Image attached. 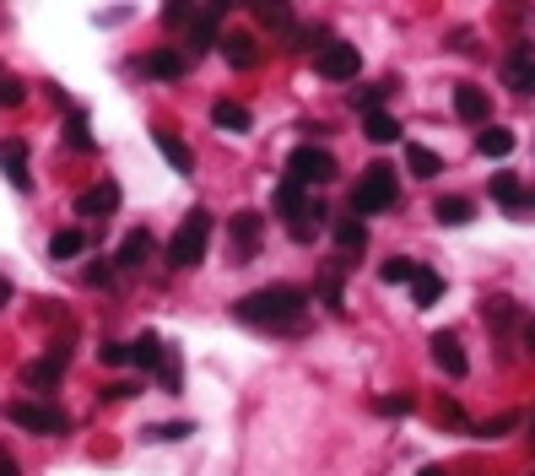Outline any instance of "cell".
<instances>
[{"label": "cell", "instance_id": "27", "mask_svg": "<svg viewBox=\"0 0 535 476\" xmlns=\"http://www.w3.org/2000/svg\"><path fill=\"white\" fill-rule=\"evenodd\" d=\"M525 184H519L514 174H492V201H498V206H508V211H519V206H525Z\"/></svg>", "mask_w": 535, "mask_h": 476}, {"label": "cell", "instance_id": "39", "mask_svg": "<svg viewBox=\"0 0 535 476\" xmlns=\"http://www.w3.org/2000/svg\"><path fill=\"white\" fill-rule=\"evenodd\" d=\"M514 428H519V417H492V422H481L476 433L481 439H503V433H514Z\"/></svg>", "mask_w": 535, "mask_h": 476}, {"label": "cell", "instance_id": "28", "mask_svg": "<svg viewBox=\"0 0 535 476\" xmlns=\"http://www.w3.org/2000/svg\"><path fill=\"white\" fill-rule=\"evenodd\" d=\"M363 244H368L363 217H341V222H336V249H341V255H357Z\"/></svg>", "mask_w": 535, "mask_h": 476}, {"label": "cell", "instance_id": "7", "mask_svg": "<svg viewBox=\"0 0 535 476\" xmlns=\"http://www.w3.org/2000/svg\"><path fill=\"white\" fill-rule=\"evenodd\" d=\"M6 417L17 422V428H28V433H65V412L49 406V401H11Z\"/></svg>", "mask_w": 535, "mask_h": 476}, {"label": "cell", "instance_id": "22", "mask_svg": "<svg viewBox=\"0 0 535 476\" xmlns=\"http://www.w3.org/2000/svg\"><path fill=\"white\" fill-rule=\"evenodd\" d=\"M406 168L417 179H433V174H444V157H438L433 147H422V141H406Z\"/></svg>", "mask_w": 535, "mask_h": 476}, {"label": "cell", "instance_id": "17", "mask_svg": "<svg viewBox=\"0 0 535 476\" xmlns=\"http://www.w3.org/2000/svg\"><path fill=\"white\" fill-rule=\"evenodd\" d=\"M222 55H227L233 71H254V65H260V44H254L249 33H227L222 38Z\"/></svg>", "mask_w": 535, "mask_h": 476}, {"label": "cell", "instance_id": "37", "mask_svg": "<svg viewBox=\"0 0 535 476\" xmlns=\"http://www.w3.org/2000/svg\"><path fill=\"white\" fill-rule=\"evenodd\" d=\"M22 98H28V92H22L17 76H0V109H17Z\"/></svg>", "mask_w": 535, "mask_h": 476}, {"label": "cell", "instance_id": "9", "mask_svg": "<svg viewBox=\"0 0 535 476\" xmlns=\"http://www.w3.org/2000/svg\"><path fill=\"white\" fill-rule=\"evenodd\" d=\"M227 244H233V266H249V255L260 249V211H238L227 222Z\"/></svg>", "mask_w": 535, "mask_h": 476}, {"label": "cell", "instance_id": "25", "mask_svg": "<svg viewBox=\"0 0 535 476\" xmlns=\"http://www.w3.org/2000/svg\"><path fill=\"white\" fill-rule=\"evenodd\" d=\"M363 136L373 141V147H390V141H400V125H395V114H363Z\"/></svg>", "mask_w": 535, "mask_h": 476}, {"label": "cell", "instance_id": "21", "mask_svg": "<svg viewBox=\"0 0 535 476\" xmlns=\"http://www.w3.org/2000/svg\"><path fill=\"white\" fill-rule=\"evenodd\" d=\"M163 336H157V330H141L136 341H130V363L136 368H163Z\"/></svg>", "mask_w": 535, "mask_h": 476}, {"label": "cell", "instance_id": "20", "mask_svg": "<svg viewBox=\"0 0 535 476\" xmlns=\"http://www.w3.org/2000/svg\"><path fill=\"white\" fill-rule=\"evenodd\" d=\"M211 125H222V130H233V136H244V130L254 125L244 103H233V98H217L211 103Z\"/></svg>", "mask_w": 535, "mask_h": 476}, {"label": "cell", "instance_id": "34", "mask_svg": "<svg viewBox=\"0 0 535 476\" xmlns=\"http://www.w3.org/2000/svg\"><path fill=\"white\" fill-rule=\"evenodd\" d=\"M157 379H163V390H179V379H184V368H179V352H163V368H157Z\"/></svg>", "mask_w": 535, "mask_h": 476}, {"label": "cell", "instance_id": "8", "mask_svg": "<svg viewBox=\"0 0 535 476\" xmlns=\"http://www.w3.org/2000/svg\"><path fill=\"white\" fill-rule=\"evenodd\" d=\"M503 87L525 92V98H535V44H514L503 55Z\"/></svg>", "mask_w": 535, "mask_h": 476}, {"label": "cell", "instance_id": "44", "mask_svg": "<svg viewBox=\"0 0 535 476\" xmlns=\"http://www.w3.org/2000/svg\"><path fill=\"white\" fill-rule=\"evenodd\" d=\"M525 347L535 352V314H530V325H525Z\"/></svg>", "mask_w": 535, "mask_h": 476}, {"label": "cell", "instance_id": "12", "mask_svg": "<svg viewBox=\"0 0 535 476\" xmlns=\"http://www.w3.org/2000/svg\"><path fill=\"white\" fill-rule=\"evenodd\" d=\"M119 211V184L114 179H98L92 190L76 195V217H114Z\"/></svg>", "mask_w": 535, "mask_h": 476}, {"label": "cell", "instance_id": "13", "mask_svg": "<svg viewBox=\"0 0 535 476\" xmlns=\"http://www.w3.org/2000/svg\"><path fill=\"white\" fill-rule=\"evenodd\" d=\"M454 114H460L465 125H481V130H487L492 98H487V92H481V87H471V82H465V87H454Z\"/></svg>", "mask_w": 535, "mask_h": 476}, {"label": "cell", "instance_id": "4", "mask_svg": "<svg viewBox=\"0 0 535 476\" xmlns=\"http://www.w3.org/2000/svg\"><path fill=\"white\" fill-rule=\"evenodd\" d=\"M395 201H400V179H395V168H384V163L363 168V179L352 184V211L357 217H368V211H390Z\"/></svg>", "mask_w": 535, "mask_h": 476}, {"label": "cell", "instance_id": "45", "mask_svg": "<svg viewBox=\"0 0 535 476\" xmlns=\"http://www.w3.org/2000/svg\"><path fill=\"white\" fill-rule=\"evenodd\" d=\"M417 476H449V471H444V466H422Z\"/></svg>", "mask_w": 535, "mask_h": 476}, {"label": "cell", "instance_id": "2", "mask_svg": "<svg viewBox=\"0 0 535 476\" xmlns=\"http://www.w3.org/2000/svg\"><path fill=\"white\" fill-rule=\"evenodd\" d=\"M206 244H211V211L195 206L190 217L173 228V238H168V266H173V271L200 266V260H206Z\"/></svg>", "mask_w": 535, "mask_h": 476}, {"label": "cell", "instance_id": "6", "mask_svg": "<svg viewBox=\"0 0 535 476\" xmlns=\"http://www.w3.org/2000/svg\"><path fill=\"white\" fill-rule=\"evenodd\" d=\"M314 71L325 76V82H352V76L363 71V55H357L346 38H330V44L314 55Z\"/></svg>", "mask_w": 535, "mask_h": 476}, {"label": "cell", "instance_id": "19", "mask_svg": "<svg viewBox=\"0 0 535 476\" xmlns=\"http://www.w3.org/2000/svg\"><path fill=\"white\" fill-rule=\"evenodd\" d=\"M146 255H152V233H146V228H136V233L125 238V244H119L114 266H119V271H136V266H146Z\"/></svg>", "mask_w": 535, "mask_h": 476}, {"label": "cell", "instance_id": "15", "mask_svg": "<svg viewBox=\"0 0 535 476\" xmlns=\"http://www.w3.org/2000/svg\"><path fill=\"white\" fill-rule=\"evenodd\" d=\"M0 168H6V179L17 184V190H28V184H33V174H28V147H22L17 136L0 141Z\"/></svg>", "mask_w": 535, "mask_h": 476}, {"label": "cell", "instance_id": "40", "mask_svg": "<svg viewBox=\"0 0 535 476\" xmlns=\"http://www.w3.org/2000/svg\"><path fill=\"white\" fill-rule=\"evenodd\" d=\"M379 412H384V417H406V412H411V395H384Z\"/></svg>", "mask_w": 535, "mask_h": 476}, {"label": "cell", "instance_id": "46", "mask_svg": "<svg viewBox=\"0 0 535 476\" xmlns=\"http://www.w3.org/2000/svg\"><path fill=\"white\" fill-rule=\"evenodd\" d=\"M0 476H17V466H11V460H6V455H0Z\"/></svg>", "mask_w": 535, "mask_h": 476}, {"label": "cell", "instance_id": "26", "mask_svg": "<svg viewBox=\"0 0 535 476\" xmlns=\"http://www.w3.org/2000/svg\"><path fill=\"white\" fill-rule=\"evenodd\" d=\"M433 217L444 222V228H460V222H471V217H476V206L465 201V195H444V201L433 206Z\"/></svg>", "mask_w": 535, "mask_h": 476}, {"label": "cell", "instance_id": "38", "mask_svg": "<svg viewBox=\"0 0 535 476\" xmlns=\"http://www.w3.org/2000/svg\"><path fill=\"white\" fill-rule=\"evenodd\" d=\"M103 363H109V368H125L130 363V341H103Z\"/></svg>", "mask_w": 535, "mask_h": 476}, {"label": "cell", "instance_id": "31", "mask_svg": "<svg viewBox=\"0 0 535 476\" xmlns=\"http://www.w3.org/2000/svg\"><path fill=\"white\" fill-rule=\"evenodd\" d=\"M65 147H76V152H92V130H87V114H65Z\"/></svg>", "mask_w": 535, "mask_h": 476}, {"label": "cell", "instance_id": "42", "mask_svg": "<svg viewBox=\"0 0 535 476\" xmlns=\"http://www.w3.org/2000/svg\"><path fill=\"white\" fill-rule=\"evenodd\" d=\"M103 395H109V401H130V395H141V390H136V385H125V379H119V385H109Z\"/></svg>", "mask_w": 535, "mask_h": 476}, {"label": "cell", "instance_id": "3", "mask_svg": "<svg viewBox=\"0 0 535 476\" xmlns=\"http://www.w3.org/2000/svg\"><path fill=\"white\" fill-rule=\"evenodd\" d=\"M276 211L287 217V233L298 238V244H309V238L319 233V217H325L314 195L303 190V184H292V179H282V184H276Z\"/></svg>", "mask_w": 535, "mask_h": 476}, {"label": "cell", "instance_id": "30", "mask_svg": "<svg viewBox=\"0 0 535 476\" xmlns=\"http://www.w3.org/2000/svg\"><path fill=\"white\" fill-rule=\"evenodd\" d=\"M82 249H87V233L82 228H60L55 238H49V255H55V260H76Z\"/></svg>", "mask_w": 535, "mask_h": 476}, {"label": "cell", "instance_id": "16", "mask_svg": "<svg viewBox=\"0 0 535 476\" xmlns=\"http://www.w3.org/2000/svg\"><path fill=\"white\" fill-rule=\"evenodd\" d=\"M152 141H157V152H163L168 163H173V174H195V152L184 147V141L173 136V130H163V125H157V130H152Z\"/></svg>", "mask_w": 535, "mask_h": 476}, {"label": "cell", "instance_id": "36", "mask_svg": "<svg viewBox=\"0 0 535 476\" xmlns=\"http://www.w3.org/2000/svg\"><path fill=\"white\" fill-rule=\"evenodd\" d=\"M190 17H195V6H184V0H168V6H163L168 28H190Z\"/></svg>", "mask_w": 535, "mask_h": 476}, {"label": "cell", "instance_id": "32", "mask_svg": "<svg viewBox=\"0 0 535 476\" xmlns=\"http://www.w3.org/2000/svg\"><path fill=\"white\" fill-rule=\"evenodd\" d=\"M390 92H395V76H390V82H373V87H357V109H363V114H379V103L390 98Z\"/></svg>", "mask_w": 535, "mask_h": 476}, {"label": "cell", "instance_id": "33", "mask_svg": "<svg viewBox=\"0 0 535 476\" xmlns=\"http://www.w3.org/2000/svg\"><path fill=\"white\" fill-rule=\"evenodd\" d=\"M487 325H492V330H508V325H514V298H492V303H487Z\"/></svg>", "mask_w": 535, "mask_h": 476}, {"label": "cell", "instance_id": "24", "mask_svg": "<svg viewBox=\"0 0 535 476\" xmlns=\"http://www.w3.org/2000/svg\"><path fill=\"white\" fill-rule=\"evenodd\" d=\"M476 152L481 157H508V152H514V130H503V125L476 130Z\"/></svg>", "mask_w": 535, "mask_h": 476}, {"label": "cell", "instance_id": "1", "mask_svg": "<svg viewBox=\"0 0 535 476\" xmlns=\"http://www.w3.org/2000/svg\"><path fill=\"white\" fill-rule=\"evenodd\" d=\"M303 298L298 287H260V293H249V298H238L233 303V314L244 325H265V330H287V325H298V314H303Z\"/></svg>", "mask_w": 535, "mask_h": 476}, {"label": "cell", "instance_id": "18", "mask_svg": "<svg viewBox=\"0 0 535 476\" xmlns=\"http://www.w3.org/2000/svg\"><path fill=\"white\" fill-rule=\"evenodd\" d=\"M141 71H146V76H157V82H179V76L190 71V60L173 55V49H157V55H146V60H141Z\"/></svg>", "mask_w": 535, "mask_h": 476}, {"label": "cell", "instance_id": "10", "mask_svg": "<svg viewBox=\"0 0 535 476\" xmlns=\"http://www.w3.org/2000/svg\"><path fill=\"white\" fill-rule=\"evenodd\" d=\"M427 347H433V363L444 368L449 379L471 374V357H465V347H460V336H454V330H433V341H427Z\"/></svg>", "mask_w": 535, "mask_h": 476}, {"label": "cell", "instance_id": "11", "mask_svg": "<svg viewBox=\"0 0 535 476\" xmlns=\"http://www.w3.org/2000/svg\"><path fill=\"white\" fill-rule=\"evenodd\" d=\"M65 357H71V352L55 347L49 357H38V363H28V368H22V385L38 390V395H44V390H55V385H60V374H65Z\"/></svg>", "mask_w": 535, "mask_h": 476}, {"label": "cell", "instance_id": "35", "mask_svg": "<svg viewBox=\"0 0 535 476\" xmlns=\"http://www.w3.org/2000/svg\"><path fill=\"white\" fill-rule=\"evenodd\" d=\"M146 433H152V439H163V444H179V439H190V422H157V428H146Z\"/></svg>", "mask_w": 535, "mask_h": 476}, {"label": "cell", "instance_id": "43", "mask_svg": "<svg viewBox=\"0 0 535 476\" xmlns=\"http://www.w3.org/2000/svg\"><path fill=\"white\" fill-rule=\"evenodd\" d=\"M6 303H11V282L0 276V309H6Z\"/></svg>", "mask_w": 535, "mask_h": 476}, {"label": "cell", "instance_id": "14", "mask_svg": "<svg viewBox=\"0 0 535 476\" xmlns=\"http://www.w3.org/2000/svg\"><path fill=\"white\" fill-rule=\"evenodd\" d=\"M217 33H222V6H206V11L190 17V49L195 55H206V49L217 44Z\"/></svg>", "mask_w": 535, "mask_h": 476}, {"label": "cell", "instance_id": "47", "mask_svg": "<svg viewBox=\"0 0 535 476\" xmlns=\"http://www.w3.org/2000/svg\"><path fill=\"white\" fill-rule=\"evenodd\" d=\"M530 433H535V422H530Z\"/></svg>", "mask_w": 535, "mask_h": 476}, {"label": "cell", "instance_id": "5", "mask_svg": "<svg viewBox=\"0 0 535 476\" xmlns=\"http://www.w3.org/2000/svg\"><path fill=\"white\" fill-rule=\"evenodd\" d=\"M287 179L303 184V190H309V184H330L336 179V157H330L325 147H298L287 157Z\"/></svg>", "mask_w": 535, "mask_h": 476}, {"label": "cell", "instance_id": "48", "mask_svg": "<svg viewBox=\"0 0 535 476\" xmlns=\"http://www.w3.org/2000/svg\"><path fill=\"white\" fill-rule=\"evenodd\" d=\"M0 76H6V71H0Z\"/></svg>", "mask_w": 535, "mask_h": 476}, {"label": "cell", "instance_id": "41", "mask_svg": "<svg viewBox=\"0 0 535 476\" xmlns=\"http://www.w3.org/2000/svg\"><path fill=\"white\" fill-rule=\"evenodd\" d=\"M109 276H114V266H109V260H98V266H87V282H92V287H103Z\"/></svg>", "mask_w": 535, "mask_h": 476}, {"label": "cell", "instance_id": "23", "mask_svg": "<svg viewBox=\"0 0 535 476\" xmlns=\"http://www.w3.org/2000/svg\"><path fill=\"white\" fill-rule=\"evenodd\" d=\"M411 298H417V309H433V303L444 298V276L417 266V276H411Z\"/></svg>", "mask_w": 535, "mask_h": 476}, {"label": "cell", "instance_id": "29", "mask_svg": "<svg viewBox=\"0 0 535 476\" xmlns=\"http://www.w3.org/2000/svg\"><path fill=\"white\" fill-rule=\"evenodd\" d=\"M411 276H417V260H411V255H390L379 266V282L384 287H411Z\"/></svg>", "mask_w": 535, "mask_h": 476}]
</instances>
